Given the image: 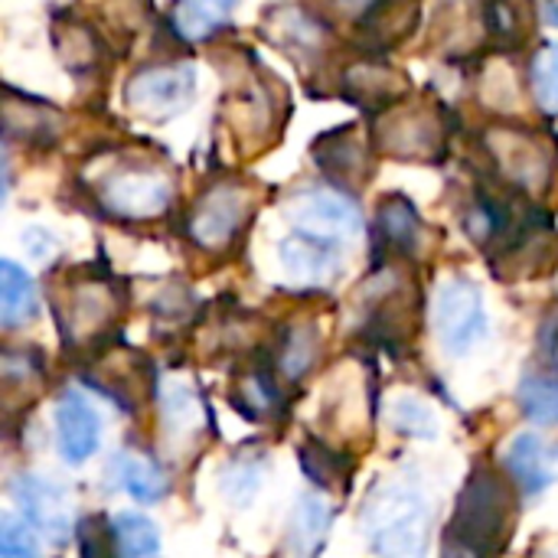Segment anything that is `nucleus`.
Wrapping results in <instances>:
<instances>
[{
  "instance_id": "obj_1",
  "label": "nucleus",
  "mask_w": 558,
  "mask_h": 558,
  "mask_svg": "<svg viewBox=\"0 0 558 558\" xmlns=\"http://www.w3.org/2000/svg\"><path fill=\"white\" fill-rule=\"evenodd\" d=\"M517 484L500 471L481 464L471 471L454 517L445 530V553L451 556H494L507 549L517 520Z\"/></svg>"
},
{
  "instance_id": "obj_2",
  "label": "nucleus",
  "mask_w": 558,
  "mask_h": 558,
  "mask_svg": "<svg viewBox=\"0 0 558 558\" xmlns=\"http://www.w3.org/2000/svg\"><path fill=\"white\" fill-rule=\"evenodd\" d=\"M363 530L373 553L415 558L428 546L432 507L418 487L402 481H379L363 504Z\"/></svg>"
},
{
  "instance_id": "obj_3",
  "label": "nucleus",
  "mask_w": 558,
  "mask_h": 558,
  "mask_svg": "<svg viewBox=\"0 0 558 558\" xmlns=\"http://www.w3.org/2000/svg\"><path fill=\"white\" fill-rule=\"evenodd\" d=\"M484 147L490 154L497 183H507L510 190L523 193L526 199H543L556 186V137L504 121L484 134Z\"/></svg>"
},
{
  "instance_id": "obj_4",
  "label": "nucleus",
  "mask_w": 558,
  "mask_h": 558,
  "mask_svg": "<svg viewBox=\"0 0 558 558\" xmlns=\"http://www.w3.org/2000/svg\"><path fill=\"white\" fill-rule=\"evenodd\" d=\"M124 307L121 291L105 275H75L62 291V333L72 343H92L101 340L108 327L118 324Z\"/></svg>"
},
{
  "instance_id": "obj_5",
  "label": "nucleus",
  "mask_w": 558,
  "mask_h": 558,
  "mask_svg": "<svg viewBox=\"0 0 558 558\" xmlns=\"http://www.w3.org/2000/svg\"><path fill=\"white\" fill-rule=\"evenodd\" d=\"M98 203L124 222H147L170 209L173 180L157 167H124L98 183Z\"/></svg>"
},
{
  "instance_id": "obj_6",
  "label": "nucleus",
  "mask_w": 558,
  "mask_h": 558,
  "mask_svg": "<svg viewBox=\"0 0 558 558\" xmlns=\"http://www.w3.org/2000/svg\"><path fill=\"white\" fill-rule=\"evenodd\" d=\"M376 144L402 160H438L448 141L441 108L428 105H396L383 111L373 128Z\"/></svg>"
},
{
  "instance_id": "obj_7",
  "label": "nucleus",
  "mask_w": 558,
  "mask_h": 558,
  "mask_svg": "<svg viewBox=\"0 0 558 558\" xmlns=\"http://www.w3.org/2000/svg\"><path fill=\"white\" fill-rule=\"evenodd\" d=\"M252 190L242 180H219L213 183L193 206L186 229L199 248H226L252 219Z\"/></svg>"
},
{
  "instance_id": "obj_8",
  "label": "nucleus",
  "mask_w": 558,
  "mask_h": 558,
  "mask_svg": "<svg viewBox=\"0 0 558 558\" xmlns=\"http://www.w3.org/2000/svg\"><path fill=\"white\" fill-rule=\"evenodd\" d=\"M291 226L304 235L324 239V242H347L353 235H360L363 229V213L356 206V199L337 186V190H304L298 196H291V203L284 206Z\"/></svg>"
},
{
  "instance_id": "obj_9",
  "label": "nucleus",
  "mask_w": 558,
  "mask_h": 558,
  "mask_svg": "<svg viewBox=\"0 0 558 558\" xmlns=\"http://www.w3.org/2000/svg\"><path fill=\"white\" fill-rule=\"evenodd\" d=\"M435 327L454 356L471 353L487 337V311L481 288L468 278H451L438 288L435 298Z\"/></svg>"
},
{
  "instance_id": "obj_10",
  "label": "nucleus",
  "mask_w": 558,
  "mask_h": 558,
  "mask_svg": "<svg viewBox=\"0 0 558 558\" xmlns=\"http://www.w3.org/2000/svg\"><path fill=\"white\" fill-rule=\"evenodd\" d=\"M196 95L193 65H147L128 78V108L147 121L180 114Z\"/></svg>"
},
{
  "instance_id": "obj_11",
  "label": "nucleus",
  "mask_w": 558,
  "mask_h": 558,
  "mask_svg": "<svg viewBox=\"0 0 558 558\" xmlns=\"http://www.w3.org/2000/svg\"><path fill=\"white\" fill-rule=\"evenodd\" d=\"M10 497L20 507L23 520L39 530L52 546H65L75 533V520H72V504L69 494L39 477V474H16L10 481Z\"/></svg>"
},
{
  "instance_id": "obj_12",
  "label": "nucleus",
  "mask_w": 558,
  "mask_h": 558,
  "mask_svg": "<svg viewBox=\"0 0 558 558\" xmlns=\"http://www.w3.org/2000/svg\"><path fill=\"white\" fill-rule=\"evenodd\" d=\"M369 137L360 131V124H347V128H337V131H327L317 137V144L311 147L317 167L337 180V186L343 190H353L360 183L369 180L373 173V160H369Z\"/></svg>"
},
{
  "instance_id": "obj_13",
  "label": "nucleus",
  "mask_w": 558,
  "mask_h": 558,
  "mask_svg": "<svg viewBox=\"0 0 558 558\" xmlns=\"http://www.w3.org/2000/svg\"><path fill=\"white\" fill-rule=\"evenodd\" d=\"M56 441L65 464H85L101 441V422L78 389H65L56 402Z\"/></svg>"
},
{
  "instance_id": "obj_14",
  "label": "nucleus",
  "mask_w": 558,
  "mask_h": 558,
  "mask_svg": "<svg viewBox=\"0 0 558 558\" xmlns=\"http://www.w3.org/2000/svg\"><path fill=\"white\" fill-rule=\"evenodd\" d=\"M504 468L517 490L536 497L558 484V441H549L536 432H523L510 441Z\"/></svg>"
},
{
  "instance_id": "obj_15",
  "label": "nucleus",
  "mask_w": 558,
  "mask_h": 558,
  "mask_svg": "<svg viewBox=\"0 0 558 558\" xmlns=\"http://www.w3.org/2000/svg\"><path fill=\"white\" fill-rule=\"evenodd\" d=\"M405 88H409L405 75L376 59H356L340 72V92L369 111L396 105L405 95Z\"/></svg>"
},
{
  "instance_id": "obj_16",
  "label": "nucleus",
  "mask_w": 558,
  "mask_h": 558,
  "mask_svg": "<svg viewBox=\"0 0 558 558\" xmlns=\"http://www.w3.org/2000/svg\"><path fill=\"white\" fill-rule=\"evenodd\" d=\"M422 0H373L356 23L360 43L366 49H389L409 39L418 26Z\"/></svg>"
},
{
  "instance_id": "obj_17",
  "label": "nucleus",
  "mask_w": 558,
  "mask_h": 558,
  "mask_svg": "<svg viewBox=\"0 0 558 558\" xmlns=\"http://www.w3.org/2000/svg\"><path fill=\"white\" fill-rule=\"evenodd\" d=\"M376 239L392 258H412L422 248V216L415 203L402 193H392L376 209Z\"/></svg>"
},
{
  "instance_id": "obj_18",
  "label": "nucleus",
  "mask_w": 558,
  "mask_h": 558,
  "mask_svg": "<svg viewBox=\"0 0 558 558\" xmlns=\"http://www.w3.org/2000/svg\"><path fill=\"white\" fill-rule=\"evenodd\" d=\"M278 255H281V265L291 275V281H298V284H327L340 268L337 245L304 235V232L284 239Z\"/></svg>"
},
{
  "instance_id": "obj_19",
  "label": "nucleus",
  "mask_w": 558,
  "mask_h": 558,
  "mask_svg": "<svg viewBox=\"0 0 558 558\" xmlns=\"http://www.w3.org/2000/svg\"><path fill=\"white\" fill-rule=\"evenodd\" d=\"M265 33L271 43H278L284 52H291L294 59H317L324 52L327 43V29L317 16L288 7V10H271L265 16Z\"/></svg>"
},
{
  "instance_id": "obj_20",
  "label": "nucleus",
  "mask_w": 558,
  "mask_h": 558,
  "mask_svg": "<svg viewBox=\"0 0 558 558\" xmlns=\"http://www.w3.org/2000/svg\"><path fill=\"white\" fill-rule=\"evenodd\" d=\"M111 477H114V487L124 490L137 504H157L170 494L167 474L150 458L134 454V451H121L111 458Z\"/></svg>"
},
{
  "instance_id": "obj_21",
  "label": "nucleus",
  "mask_w": 558,
  "mask_h": 558,
  "mask_svg": "<svg viewBox=\"0 0 558 558\" xmlns=\"http://www.w3.org/2000/svg\"><path fill=\"white\" fill-rule=\"evenodd\" d=\"M160 422H163V438L170 445H190L203 428H206V409H203V399L177 383V386H167L163 396H160Z\"/></svg>"
},
{
  "instance_id": "obj_22",
  "label": "nucleus",
  "mask_w": 558,
  "mask_h": 558,
  "mask_svg": "<svg viewBox=\"0 0 558 558\" xmlns=\"http://www.w3.org/2000/svg\"><path fill=\"white\" fill-rule=\"evenodd\" d=\"M239 0H173L170 7V20L177 26V33L190 43L209 39L219 26L229 23L232 10Z\"/></svg>"
},
{
  "instance_id": "obj_23",
  "label": "nucleus",
  "mask_w": 558,
  "mask_h": 558,
  "mask_svg": "<svg viewBox=\"0 0 558 558\" xmlns=\"http://www.w3.org/2000/svg\"><path fill=\"white\" fill-rule=\"evenodd\" d=\"M330 507L324 504V497L317 494H304L294 507V517H291V536H288V549L298 553V556H314L324 549V539H327V530H330Z\"/></svg>"
},
{
  "instance_id": "obj_24",
  "label": "nucleus",
  "mask_w": 558,
  "mask_h": 558,
  "mask_svg": "<svg viewBox=\"0 0 558 558\" xmlns=\"http://www.w3.org/2000/svg\"><path fill=\"white\" fill-rule=\"evenodd\" d=\"M33 314H36V288H33L29 275L20 265L3 262L0 265V320H3V327L16 330Z\"/></svg>"
},
{
  "instance_id": "obj_25",
  "label": "nucleus",
  "mask_w": 558,
  "mask_h": 558,
  "mask_svg": "<svg viewBox=\"0 0 558 558\" xmlns=\"http://www.w3.org/2000/svg\"><path fill=\"white\" fill-rule=\"evenodd\" d=\"M320 353V333L314 324L301 320V324H291L284 330V340H281V350H278V373L291 383H301L314 360Z\"/></svg>"
},
{
  "instance_id": "obj_26",
  "label": "nucleus",
  "mask_w": 558,
  "mask_h": 558,
  "mask_svg": "<svg viewBox=\"0 0 558 558\" xmlns=\"http://www.w3.org/2000/svg\"><path fill=\"white\" fill-rule=\"evenodd\" d=\"M52 39H56V49H59V59L69 65V69H78V72H88L98 65V56H101V43L98 36L72 20V16H62L52 29Z\"/></svg>"
},
{
  "instance_id": "obj_27",
  "label": "nucleus",
  "mask_w": 558,
  "mask_h": 558,
  "mask_svg": "<svg viewBox=\"0 0 558 558\" xmlns=\"http://www.w3.org/2000/svg\"><path fill=\"white\" fill-rule=\"evenodd\" d=\"M232 399L248 418H271L275 412H281V396H278V389L265 369L242 373L235 389H232Z\"/></svg>"
},
{
  "instance_id": "obj_28",
  "label": "nucleus",
  "mask_w": 558,
  "mask_h": 558,
  "mask_svg": "<svg viewBox=\"0 0 558 558\" xmlns=\"http://www.w3.org/2000/svg\"><path fill=\"white\" fill-rule=\"evenodd\" d=\"M111 530H114V553L118 556L137 558L157 556L160 553V533L141 513H118L114 523H111Z\"/></svg>"
},
{
  "instance_id": "obj_29",
  "label": "nucleus",
  "mask_w": 558,
  "mask_h": 558,
  "mask_svg": "<svg viewBox=\"0 0 558 558\" xmlns=\"http://www.w3.org/2000/svg\"><path fill=\"white\" fill-rule=\"evenodd\" d=\"M484 29L507 49L526 43V7L520 0H484Z\"/></svg>"
},
{
  "instance_id": "obj_30",
  "label": "nucleus",
  "mask_w": 558,
  "mask_h": 558,
  "mask_svg": "<svg viewBox=\"0 0 558 558\" xmlns=\"http://www.w3.org/2000/svg\"><path fill=\"white\" fill-rule=\"evenodd\" d=\"M520 409L539 425H558V376H526L517 389Z\"/></svg>"
},
{
  "instance_id": "obj_31",
  "label": "nucleus",
  "mask_w": 558,
  "mask_h": 558,
  "mask_svg": "<svg viewBox=\"0 0 558 558\" xmlns=\"http://www.w3.org/2000/svg\"><path fill=\"white\" fill-rule=\"evenodd\" d=\"M530 88L543 114L558 118V43L539 46L530 62Z\"/></svg>"
},
{
  "instance_id": "obj_32",
  "label": "nucleus",
  "mask_w": 558,
  "mask_h": 558,
  "mask_svg": "<svg viewBox=\"0 0 558 558\" xmlns=\"http://www.w3.org/2000/svg\"><path fill=\"white\" fill-rule=\"evenodd\" d=\"M301 461H304L307 477L317 481L320 487H340V481H350V471H353L337 451H327L317 441L301 448Z\"/></svg>"
},
{
  "instance_id": "obj_33",
  "label": "nucleus",
  "mask_w": 558,
  "mask_h": 558,
  "mask_svg": "<svg viewBox=\"0 0 558 558\" xmlns=\"http://www.w3.org/2000/svg\"><path fill=\"white\" fill-rule=\"evenodd\" d=\"M389 422L399 435H409V438H435L438 435L435 415L422 399H396L389 409Z\"/></svg>"
},
{
  "instance_id": "obj_34",
  "label": "nucleus",
  "mask_w": 558,
  "mask_h": 558,
  "mask_svg": "<svg viewBox=\"0 0 558 558\" xmlns=\"http://www.w3.org/2000/svg\"><path fill=\"white\" fill-rule=\"evenodd\" d=\"M262 477H265L262 461H248V458H235V461L226 468V474H222L229 497H232L235 504H242V507L252 504V497L262 490Z\"/></svg>"
},
{
  "instance_id": "obj_35",
  "label": "nucleus",
  "mask_w": 558,
  "mask_h": 558,
  "mask_svg": "<svg viewBox=\"0 0 558 558\" xmlns=\"http://www.w3.org/2000/svg\"><path fill=\"white\" fill-rule=\"evenodd\" d=\"M0 553L7 558H33L36 556V539L26 526V520L3 513L0 520Z\"/></svg>"
},
{
  "instance_id": "obj_36",
  "label": "nucleus",
  "mask_w": 558,
  "mask_h": 558,
  "mask_svg": "<svg viewBox=\"0 0 558 558\" xmlns=\"http://www.w3.org/2000/svg\"><path fill=\"white\" fill-rule=\"evenodd\" d=\"M330 13H337V16H343V20H363V13L369 10V3L373 0H320Z\"/></svg>"
},
{
  "instance_id": "obj_37",
  "label": "nucleus",
  "mask_w": 558,
  "mask_h": 558,
  "mask_svg": "<svg viewBox=\"0 0 558 558\" xmlns=\"http://www.w3.org/2000/svg\"><path fill=\"white\" fill-rule=\"evenodd\" d=\"M546 20H549L553 26H558V0H549V3H546Z\"/></svg>"
}]
</instances>
